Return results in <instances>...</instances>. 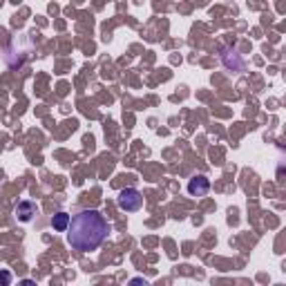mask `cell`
Listing matches in <instances>:
<instances>
[{
	"instance_id": "cell-3",
	"label": "cell",
	"mask_w": 286,
	"mask_h": 286,
	"mask_svg": "<svg viewBox=\"0 0 286 286\" xmlns=\"http://www.w3.org/2000/svg\"><path fill=\"white\" fill-rule=\"evenodd\" d=\"M208 190H210V179H208V177L195 175L188 181V192L192 197H204V195H208Z\"/></svg>"
},
{
	"instance_id": "cell-6",
	"label": "cell",
	"mask_w": 286,
	"mask_h": 286,
	"mask_svg": "<svg viewBox=\"0 0 286 286\" xmlns=\"http://www.w3.org/2000/svg\"><path fill=\"white\" fill-rule=\"evenodd\" d=\"M0 282H3V284H9V282H12V275L3 270V273H0Z\"/></svg>"
},
{
	"instance_id": "cell-1",
	"label": "cell",
	"mask_w": 286,
	"mask_h": 286,
	"mask_svg": "<svg viewBox=\"0 0 286 286\" xmlns=\"http://www.w3.org/2000/svg\"><path fill=\"white\" fill-rule=\"evenodd\" d=\"M67 230H70L67 241L72 248L81 250V253H90L105 241L107 233H110V224L98 210H81L70 219Z\"/></svg>"
},
{
	"instance_id": "cell-2",
	"label": "cell",
	"mask_w": 286,
	"mask_h": 286,
	"mask_svg": "<svg viewBox=\"0 0 286 286\" xmlns=\"http://www.w3.org/2000/svg\"><path fill=\"white\" fill-rule=\"evenodd\" d=\"M116 204H119V208L125 210V213H134V210H139L143 206V197L136 188H125V190L119 192Z\"/></svg>"
},
{
	"instance_id": "cell-4",
	"label": "cell",
	"mask_w": 286,
	"mask_h": 286,
	"mask_svg": "<svg viewBox=\"0 0 286 286\" xmlns=\"http://www.w3.org/2000/svg\"><path fill=\"white\" fill-rule=\"evenodd\" d=\"M36 213H38V206L34 204V201H29V199H25V201H21V204L16 206V217H18V221H32Z\"/></svg>"
},
{
	"instance_id": "cell-5",
	"label": "cell",
	"mask_w": 286,
	"mask_h": 286,
	"mask_svg": "<svg viewBox=\"0 0 286 286\" xmlns=\"http://www.w3.org/2000/svg\"><path fill=\"white\" fill-rule=\"evenodd\" d=\"M67 226H70V215L67 213H56L52 217V228L58 230V233H65Z\"/></svg>"
}]
</instances>
